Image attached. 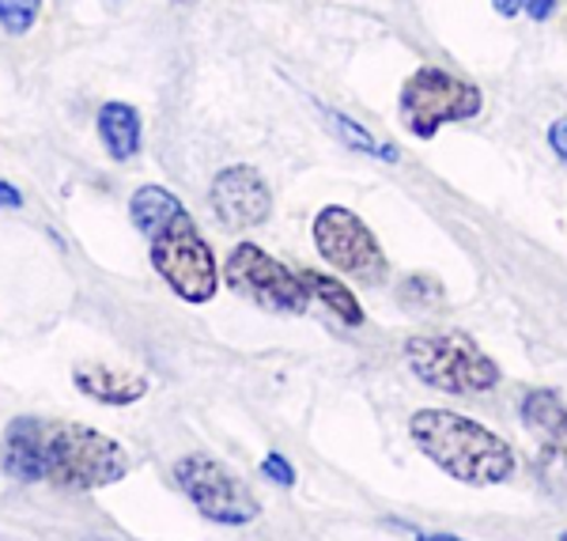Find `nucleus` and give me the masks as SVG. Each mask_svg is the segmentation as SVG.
<instances>
[{"label": "nucleus", "mask_w": 567, "mask_h": 541, "mask_svg": "<svg viewBox=\"0 0 567 541\" xmlns=\"http://www.w3.org/2000/svg\"><path fill=\"white\" fill-rule=\"evenodd\" d=\"M4 473L23 484L95 492L130 473L122 443L87 425L53 417H16L4 432Z\"/></svg>", "instance_id": "obj_1"}, {"label": "nucleus", "mask_w": 567, "mask_h": 541, "mask_svg": "<svg viewBox=\"0 0 567 541\" xmlns=\"http://www.w3.org/2000/svg\"><path fill=\"white\" fill-rule=\"evenodd\" d=\"M409 436L439 470L465 484H499L515 473V451L507 447V439L462 412L420 409L409 420Z\"/></svg>", "instance_id": "obj_2"}, {"label": "nucleus", "mask_w": 567, "mask_h": 541, "mask_svg": "<svg viewBox=\"0 0 567 541\" xmlns=\"http://www.w3.org/2000/svg\"><path fill=\"white\" fill-rule=\"evenodd\" d=\"M405 360L427 387L446 394H481L499 382V368L481 353L470 337L439 334V337H409Z\"/></svg>", "instance_id": "obj_3"}, {"label": "nucleus", "mask_w": 567, "mask_h": 541, "mask_svg": "<svg viewBox=\"0 0 567 541\" xmlns=\"http://www.w3.org/2000/svg\"><path fill=\"white\" fill-rule=\"evenodd\" d=\"M152 265L186 304H208L219 288L213 246L205 243V235L186 213H178L152 235Z\"/></svg>", "instance_id": "obj_4"}, {"label": "nucleus", "mask_w": 567, "mask_h": 541, "mask_svg": "<svg viewBox=\"0 0 567 541\" xmlns=\"http://www.w3.org/2000/svg\"><path fill=\"white\" fill-rule=\"evenodd\" d=\"M175 481L186 492L189 503L216 527H246L258 519L261 503L246 489L243 477H235L227 466H219L208 455H186L175 462Z\"/></svg>", "instance_id": "obj_5"}, {"label": "nucleus", "mask_w": 567, "mask_h": 541, "mask_svg": "<svg viewBox=\"0 0 567 541\" xmlns=\"http://www.w3.org/2000/svg\"><path fill=\"white\" fill-rule=\"evenodd\" d=\"M481 114V91L443 69H416L401 88V118L409 133L435 136L446 122H465Z\"/></svg>", "instance_id": "obj_6"}, {"label": "nucleus", "mask_w": 567, "mask_h": 541, "mask_svg": "<svg viewBox=\"0 0 567 541\" xmlns=\"http://www.w3.org/2000/svg\"><path fill=\"white\" fill-rule=\"evenodd\" d=\"M224 280L235 292H243L246 299H254L265 310H280V315H303L310 288L303 277H296L291 269H284L277 258L261 251L254 243H239L224 262Z\"/></svg>", "instance_id": "obj_7"}, {"label": "nucleus", "mask_w": 567, "mask_h": 541, "mask_svg": "<svg viewBox=\"0 0 567 541\" xmlns=\"http://www.w3.org/2000/svg\"><path fill=\"white\" fill-rule=\"evenodd\" d=\"M315 243L318 254L333 269L349 273V277H360L363 284H379L386 277V258H382L371 227L355 213H349V208L326 205L315 216Z\"/></svg>", "instance_id": "obj_8"}, {"label": "nucleus", "mask_w": 567, "mask_h": 541, "mask_svg": "<svg viewBox=\"0 0 567 541\" xmlns=\"http://www.w3.org/2000/svg\"><path fill=\"white\" fill-rule=\"evenodd\" d=\"M213 213L227 227H243V232L246 227H261L272 213L269 182L261 178V171L246 167V163L219 171L213 182Z\"/></svg>", "instance_id": "obj_9"}, {"label": "nucleus", "mask_w": 567, "mask_h": 541, "mask_svg": "<svg viewBox=\"0 0 567 541\" xmlns=\"http://www.w3.org/2000/svg\"><path fill=\"white\" fill-rule=\"evenodd\" d=\"M80 394H87L99 406H133L148 394V379L133 371H114V368H76L72 371Z\"/></svg>", "instance_id": "obj_10"}, {"label": "nucleus", "mask_w": 567, "mask_h": 541, "mask_svg": "<svg viewBox=\"0 0 567 541\" xmlns=\"http://www.w3.org/2000/svg\"><path fill=\"white\" fill-rule=\"evenodd\" d=\"M95 130L103 149L110 152V160L130 163L141 152V114L130 103H103L95 118Z\"/></svg>", "instance_id": "obj_11"}, {"label": "nucleus", "mask_w": 567, "mask_h": 541, "mask_svg": "<svg viewBox=\"0 0 567 541\" xmlns=\"http://www.w3.org/2000/svg\"><path fill=\"white\" fill-rule=\"evenodd\" d=\"M178 213H186V208H182V201L171 194V190H163V186H141L133 194V201H130V216H133L136 232H144V235H155L163 224H171Z\"/></svg>", "instance_id": "obj_12"}, {"label": "nucleus", "mask_w": 567, "mask_h": 541, "mask_svg": "<svg viewBox=\"0 0 567 541\" xmlns=\"http://www.w3.org/2000/svg\"><path fill=\"white\" fill-rule=\"evenodd\" d=\"M299 277H303L307 288L315 292V296L326 304V310H333V315L341 318V323H349V326H360L363 323V307L355 304V296H352L349 288H344L341 280L326 277V273H315V269H303Z\"/></svg>", "instance_id": "obj_13"}, {"label": "nucleus", "mask_w": 567, "mask_h": 541, "mask_svg": "<svg viewBox=\"0 0 567 541\" xmlns=\"http://www.w3.org/2000/svg\"><path fill=\"white\" fill-rule=\"evenodd\" d=\"M42 0H0V27L16 39H23L34 23H39Z\"/></svg>", "instance_id": "obj_14"}, {"label": "nucleus", "mask_w": 567, "mask_h": 541, "mask_svg": "<svg viewBox=\"0 0 567 541\" xmlns=\"http://www.w3.org/2000/svg\"><path fill=\"white\" fill-rule=\"evenodd\" d=\"M492 4H496L499 16L526 12L529 20H548V16H553V8H556V0H492Z\"/></svg>", "instance_id": "obj_15"}, {"label": "nucleus", "mask_w": 567, "mask_h": 541, "mask_svg": "<svg viewBox=\"0 0 567 541\" xmlns=\"http://www.w3.org/2000/svg\"><path fill=\"white\" fill-rule=\"evenodd\" d=\"M261 473L269 477V481H277V484H296V470L288 466V458L284 455H265V462H261Z\"/></svg>", "instance_id": "obj_16"}, {"label": "nucleus", "mask_w": 567, "mask_h": 541, "mask_svg": "<svg viewBox=\"0 0 567 541\" xmlns=\"http://www.w3.org/2000/svg\"><path fill=\"white\" fill-rule=\"evenodd\" d=\"M548 144H553V152L560 155V160H567V118L548 130Z\"/></svg>", "instance_id": "obj_17"}, {"label": "nucleus", "mask_w": 567, "mask_h": 541, "mask_svg": "<svg viewBox=\"0 0 567 541\" xmlns=\"http://www.w3.org/2000/svg\"><path fill=\"white\" fill-rule=\"evenodd\" d=\"M0 208H23V194L4 178H0Z\"/></svg>", "instance_id": "obj_18"}, {"label": "nucleus", "mask_w": 567, "mask_h": 541, "mask_svg": "<svg viewBox=\"0 0 567 541\" xmlns=\"http://www.w3.org/2000/svg\"><path fill=\"white\" fill-rule=\"evenodd\" d=\"M560 432H564V436H567V417H564V428H560Z\"/></svg>", "instance_id": "obj_19"}, {"label": "nucleus", "mask_w": 567, "mask_h": 541, "mask_svg": "<svg viewBox=\"0 0 567 541\" xmlns=\"http://www.w3.org/2000/svg\"><path fill=\"white\" fill-rule=\"evenodd\" d=\"M182 4H197V0H182Z\"/></svg>", "instance_id": "obj_20"}]
</instances>
